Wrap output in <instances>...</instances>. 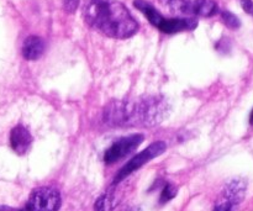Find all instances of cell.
<instances>
[{
	"label": "cell",
	"instance_id": "obj_6",
	"mask_svg": "<svg viewBox=\"0 0 253 211\" xmlns=\"http://www.w3.org/2000/svg\"><path fill=\"white\" fill-rule=\"evenodd\" d=\"M32 143V136L30 131L25 126L17 125L15 126L10 133V145L15 153L19 156L25 155L29 152Z\"/></svg>",
	"mask_w": 253,
	"mask_h": 211
},
{
	"label": "cell",
	"instance_id": "obj_17",
	"mask_svg": "<svg viewBox=\"0 0 253 211\" xmlns=\"http://www.w3.org/2000/svg\"><path fill=\"white\" fill-rule=\"evenodd\" d=\"M232 208H234V205L220 199L219 202H217L214 211H232Z\"/></svg>",
	"mask_w": 253,
	"mask_h": 211
},
{
	"label": "cell",
	"instance_id": "obj_19",
	"mask_svg": "<svg viewBox=\"0 0 253 211\" xmlns=\"http://www.w3.org/2000/svg\"><path fill=\"white\" fill-rule=\"evenodd\" d=\"M0 211H24V210L15 209V208H10V207H0Z\"/></svg>",
	"mask_w": 253,
	"mask_h": 211
},
{
	"label": "cell",
	"instance_id": "obj_13",
	"mask_svg": "<svg viewBox=\"0 0 253 211\" xmlns=\"http://www.w3.org/2000/svg\"><path fill=\"white\" fill-rule=\"evenodd\" d=\"M167 5L170 11L177 15H188L193 12L192 0H168Z\"/></svg>",
	"mask_w": 253,
	"mask_h": 211
},
{
	"label": "cell",
	"instance_id": "obj_7",
	"mask_svg": "<svg viewBox=\"0 0 253 211\" xmlns=\"http://www.w3.org/2000/svg\"><path fill=\"white\" fill-rule=\"evenodd\" d=\"M245 194H246V182L242 179H232L224 188L220 199L235 207L244 200Z\"/></svg>",
	"mask_w": 253,
	"mask_h": 211
},
{
	"label": "cell",
	"instance_id": "obj_10",
	"mask_svg": "<svg viewBox=\"0 0 253 211\" xmlns=\"http://www.w3.org/2000/svg\"><path fill=\"white\" fill-rule=\"evenodd\" d=\"M133 5L147 17L148 21H150L153 26L158 27V25H160L161 22H162V20L165 19V17L160 14V11H158L155 6H152L148 1H145V0H135V1H133Z\"/></svg>",
	"mask_w": 253,
	"mask_h": 211
},
{
	"label": "cell",
	"instance_id": "obj_11",
	"mask_svg": "<svg viewBox=\"0 0 253 211\" xmlns=\"http://www.w3.org/2000/svg\"><path fill=\"white\" fill-rule=\"evenodd\" d=\"M193 12L203 17H211L217 12V4L214 0H195Z\"/></svg>",
	"mask_w": 253,
	"mask_h": 211
},
{
	"label": "cell",
	"instance_id": "obj_3",
	"mask_svg": "<svg viewBox=\"0 0 253 211\" xmlns=\"http://www.w3.org/2000/svg\"><path fill=\"white\" fill-rule=\"evenodd\" d=\"M166 150H167V145H166V142H163V141H157V142L151 143L146 150H143L142 152H140L138 155H136L135 157L131 158V160L119 170L118 174L115 175V179H114V184H118V183L123 182L125 178H127L128 175L132 174L133 172L140 169V168L142 167V166H145L146 163H148L150 161H152L153 158H157L158 156L165 153Z\"/></svg>",
	"mask_w": 253,
	"mask_h": 211
},
{
	"label": "cell",
	"instance_id": "obj_14",
	"mask_svg": "<svg viewBox=\"0 0 253 211\" xmlns=\"http://www.w3.org/2000/svg\"><path fill=\"white\" fill-rule=\"evenodd\" d=\"M221 17H222V21H224V24L226 25L229 29L236 30L241 26V21H240V19L236 16V15L232 14V12L222 11Z\"/></svg>",
	"mask_w": 253,
	"mask_h": 211
},
{
	"label": "cell",
	"instance_id": "obj_4",
	"mask_svg": "<svg viewBox=\"0 0 253 211\" xmlns=\"http://www.w3.org/2000/svg\"><path fill=\"white\" fill-rule=\"evenodd\" d=\"M61 195L53 188L42 187L34 190L27 202L26 211H58Z\"/></svg>",
	"mask_w": 253,
	"mask_h": 211
},
{
	"label": "cell",
	"instance_id": "obj_9",
	"mask_svg": "<svg viewBox=\"0 0 253 211\" xmlns=\"http://www.w3.org/2000/svg\"><path fill=\"white\" fill-rule=\"evenodd\" d=\"M44 42L39 36H29L22 44V56L27 61H36L43 54Z\"/></svg>",
	"mask_w": 253,
	"mask_h": 211
},
{
	"label": "cell",
	"instance_id": "obj_18",
	"mask_svg": "<svg viewBox=\"0 0 253 211\" xmlns=\"http://www.w3.org/2000/svg\"><path fill=\"white\" fill-rule=\"evenodd\" d=\"M242 9L247 12V14L253 16V1L252 0H241Z\"/></svg>",
	"mask_w": 253,
	"mask_h": 211
},
{
	"label": "cell",
	"instance_id": "obj_21",
	"mask_svg": "<svg viewBox=\"0 0 253 211\" xmlns=\"http://www.w3.org/2000/svg\"><path fill=\"white\" fill-rule=\"evenodd\" d=\"M127 211H142L140 209V208H132V209H130V210H127Z\"/></svg>",
	"mask_w": 253,
	"mask_h": 211
},
{
	"label": "cell",
	"instance_id": "obj_20",
	"mask_svg": "<svg viewBox=\"0 0 253 211\" xmlns=\"http://www.w3.org/2000/svg\"><path fill=\"white\" fill-rule=\"evenodd\" d=\"M250 124H251V125H253V109H252V111H251V115H250Z\"/></svg>",
	"mask_w": 253,
	"mask_h": 211
},
{
	"label": "cell",
	"instance_id": "obj_2",
	"mask_svg": "<svg viewBox=\"0 0 253 211\" xmlns=\"http://www.w3.org/2000/svg\"><path fill=\"white\" fill-rule=\"evenodd\" d=\"M83 17L91 29L113 39H128L138 30L137 21L118 0H85Z\"/></svg>",
	"mask_w": 253,
	"mask_h": 211
},
{
	"label": "cell",
	"instance_id": "obj_22",
	"mask_svg": "<svg viewBox=\"0 0 253 211\" xmlns=\"http://www.w3.org/2000/svg\"><path fill=\"white\" fill-rule=\"evenodd\" d=\"M160 1L162 2V4H167V2H168V0H160Z\"/></svg>",
	"mask_w": 253,
	"mask_h": 211
},
{
	"label": "cell",
	"instance_id": "obj_1",
	"mask_svg": "<svg viewBox=\"0 0 253 211\" xmlns=\"http://www.w3.org/2000/svg\"><path fill=\"white\" fill-rule=\"evenodd\" d=\"M170 113V104L163 95H141L113 100L104 108L103 119L111 127H152Z\"/></svg>",
	"mask_w": 253,
	"mask_h": 211
},
{
	"label": "cell",
	"instance_id": "obj_8",
	"mask_svg": "<svg viewBox=\"0 0 253 211\" xmlns=\"http://www.w3.org/2000/svg\"><path fill=\"white\" fill-rule=\"evenodd\" d=\"M197 27V21L190 17H173V19H163L158 25V29L165 34H175V32L187 31Z\"/></svg>",
	"mask_w": 253,
	"mask_h": 211
},
{
	"label": "cell",
	"instance_id": "obj_5",
	"mask_svg": "<svg viewBox=\"0 0 253 211\" xmlns=\"http://www.w3.org/2000/svg\"><path fill=\"white\" fill-rule=\"evenodd\" d=\"M142 142L143 135H141V133H135V135H130L120 138V140L115 141L106 150L105 155H104V161L108 165L119 162L120 160L125 158L126 156L130 155L131 152H133Z\"/></svg>",
	"mask_w": 253,
	"mask_h": 211
},
{
	"label": "cell",
	"instance_id": "obj_12",
	"mask_svg": "<svg viewBox=\"0 0 253 211\" xmlns=\"http://www.w3.org/2000/svg\"><path fill=\"white\" fill-rule=\"evenodd\" d=\"M119 200L114 194H104L96 199L94 204V210L95 211H113L118 205Z\"/></svg>",
	"mask_w": 253,
	"mask_h": 211
},
{
	"label": "cell",
	"instance_id": "obj_16",
	"mask_svg": "<svg viewBox=\"0 0 253 211\" xmlns=\"http://www.w3.org/2000/svg\"><path fill=\"white\" fill-rule=\"evenodd\" d=\"M62 2H63L64 10L69 14H73L79 5V0H62Z\"/></svg>",
	"mask_w": 253,
	"mask_h": 211
},
{
	"label": "cell",
	"instance_id": "obj_15",
	"mask_svg": "<svg viewBox=\"0 0 253 211\" xmlns=\"http://www.w3.org/2000/svg\"><path fill=\"white\" fill-rule=\"evenodd\" d=\"M177 188L174 187V185L172 184H166V187L163 188L162 190V194H161V198H160V203L161 204H166V203H168L169 200H172L173 198H175V195H177Z\"/></svg>",
	"mask_w": 253,
	"mask_h": 211
}]
</instances>
